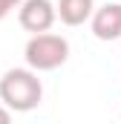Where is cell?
<instances>
[{"label":"cell","mask_w":121,"mask_h":124,"mask_svg":"<svg viewBox=\"0 0 121 124\" xmlns=\"http://www.w3.org/2000/svg\"><path fill=\"white\" fill-rule=\"evenodd\" d=\"M9 121H12V110L6 104H0V124H9Z\"/></svg>","instance_id":"obj_7"},{"label":"cell","mask_w":121,"mask_h":124,"mask_svg":"<svg viewBox=\"0 0 121 124\" xmlns=\"http://www.w3.org/2000/svg\"><path fill=\"white\" fill-rule=\"evenodd\" d=\"M23 58L35 72H52L66 63L69 43H66V38H60L55 32H35L23 49Z\"/></svg>","instance_id":"obj_2"},{"label":"cell","mask_w":121,"mask_h":124,"mask_svg":"<svg viewBox=\"0 0 121 124\" xmlns=\"http://www.w3.org/2000/svg\"><path fill=\"white\" fill-rule=\"evenodd\" d=\"M95 3L92 0H58L55 3V15L60 17V23L66 26H81L92 17Z\"/></svg>","instance_id":"obj_5"},{"label":"cell","mask_w":121,"mask_h":124,"mask_svg":"<svg viewBox=\"0 0 121 124\" xmlns=\"http://www.w3.org/2000/svg\"><path fill=\"white\" fill-rule=\"evenodd\" d=\"M43 98V84L35 69H9L0 78V104H6L12 113H29Z\"/></svg>","instance_id":"obj_1"},{"label":"cell","mask_w":121,"mask_h":124,"mask_svg":"<svg viewBox=\"0 0 121 124\" xmlns=\"http://www.w3.org/2000/svg\"><path fill=\"white\" fill-rule=\"evenodd\" d=\"M17 6H20V0H0V20H3L12 9H17Z\"/></svg>","instance_id":"obj_6"},{"label":"cell","mask_w":121,"mask_h":124,"mask_svg":"<svg viewBox=\"0 0 121 124\" xmlns=\"http://www.w3.org/2000/svg\"><path fill=\"white\" fill-rule=\"evenodd\" d=\"M92 35L98 40H118L121 38V0L107 3L101 9H92Z\"/></svg>","instance_id":"obj_4"},{"label":"cell","mask_w":121,"mask_h":124,"mask_svg":"<svg viewBox=\"0 0 121 124\" xmlns=\"http://www.w3.org/2000/svg\"><path fill=\"white\" fill-rule=\"evenodd\" d=\"M55 20H58V15H55L52 0H20V6H17V23L32 35L49 32Z\"/></svg>","instance_id":"obj_3"}]
</instances>
